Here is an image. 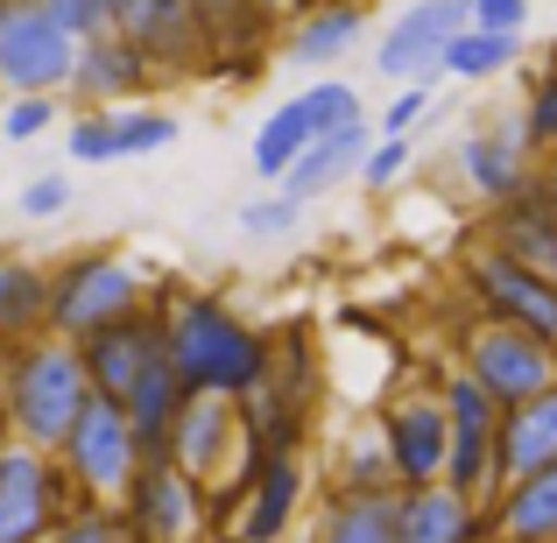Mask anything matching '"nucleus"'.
Returning a JSON list of instances; mask_svg holds the SVG:
<instances>
[{
  "instance_id": "obj_1",
  "label": "nucleus",
  "mask_w": 557,
  "mask_h": 543,
  "mask_svg": "<svg viewBox=\"0 0 557 543\" xmlns=\"http://www.w3.org/2000/svg\"><path fill=\"white\" fill-rule=\"evenodd\" d=\"M170 332V360H177L184 388L205 395H247L275 367V340L261 325H247L226 297L212 289H156Z\"/></svg>"
},
{
  "instance_id": "obj_2",
  "label": "nucleus",
  "mask_w": 557,
  "mask_h": 543,
  "mask_svg": "<svg viewBox=\"0 0 557 543\" xmlns=\"http://www.w3.org/2000/svg\"><path fill=\"white\" fill-rule=\"evenodd\" d=\"M92 367H85V346L64 340V332H42V340H22L0 367V403H8V423L22 445L57 452L71 437V423L92 409Z\"/></svg>"
},
{
  "instance_id": "obj_3",
  "label": "nucleus",
  "mask_w": 557,
  "mask_h": 543,
  "mask_svg": "<svg viewBox=\"0 0 557 543\" xmlns=\"http://www.w3.org/2000/svg\"><path fill=\"white\" fill-rule=\"evenodd\" d=\"M149 297H156L149 269H141L135 255H121V247H78V255H64L50 269V332L92 340L99 325L141 311Z\"/></svg>"
},
{
  "instance_id": "obj_4",
  "label": "nucleus",
  "mask_w": 557,
  "mask_h": 543,
  "mask_svg": "<svg viewBox=\"0 0 557 543\" xmlns=\"http://www.w3.org/2000/svg\"><path fill=\"white\" fill-rule=\"evenodd\" d=\"M78 28H64V14L50 0H8L0 14V99L14 92H71L78 71Z\"/></svg>"
},
{
  "instance_id": "obj_5",
  "label": "nucleus",
  "mask_w": 557,
  "mask_h": 543,
  "mask_svg": "<svg viewBox=\"0 0 557 543\" xmlns=\"http://www.w3.org/2000/svg\"><path fill=\"white\" fill-rule=\"evenodd\" d=\"M78 480L42 445L8 437L0 445V543H50V530L78 508Z\"/></svg>"
},
{
  "instance_id": "obj_6",
  "label": "nucleus",
  "mask_w": 557,
  "mask_h": 543,
  "mask_svg": "<svg viewBox=\"0 0 557 543\" xmlns=\"http://www.w3.org/2000/svg\"><path fill=\"white\" fill-rule=\"evenodd\" d=\"M57 459H64V473L78 480L85 502H127L135 473L149 466V452H141L135 417H127L113 395H92V409L71 423V437L57 445Z\"/></svg>"
},
{
  "instance_id": "obj_7",
  "label": "nucleus",
  "mask_w": 557,
  "mask_h": 543,
  "mask_svg": "<svg viewBox=\"0 0 557 543\" xmlns=\"http://www.w3.org/2000/svg\"><path fill=\"white\" fill-rule=\"evenodd\" d=\"M451 163H459V184L473 190L480 205H502V198H516L522 184H536L544 156H536L530 127H522V107H494V113H480V121H466L459 135H451Z\"/></svg>"
},
{
  "instance_id": "obj_8",
  "label": "nucleus",
  "mask_w": 557,
  "mask_h": 543,
  "mask_svg": "<svg viewBox=\"0 0 557 543\" xmlns=\"http://www.w3.org/2000/svg\"><path fill=\"white\" fill-rule=\"evenodd\" d=\"M459 367H473L494 403L516 409V403H530V395L557 388V340L502 325V318H473V332H459Z\"/></svg>"
},
{
  "instance_id": "obj_9",
  "label": "nucleus",
  "mask_w": 557,
  "mask_h": 543,
  "mask_svg": "<svg viewBox=\"0 0 557 543\" xmlns=\"http://www.w3.org/2000/svg\"><path fill=\"white\" fill-rule=\"evenodd\" d=\"M459 283H466V297L480 304V318H502V325L557 340V283L536 275V269H522V261L502 255L494 240H480L473 255L459 261Z\"/></svg>"
},
{
  "instance_id": "obj_10",
  "label": "nucleus",
  "mask_w": 557,
  "mask_h": 543,
  "mask_svg": "<svg viewBox=\"0 0 557 543\" xmlns=\"http://www.w3.org/2000/svg\"><path fill=\"white\" fill-rule=\"evenodd\" d=\"M473 22V0H409L374 42V71L388 85H437L451 36Z\"/></svg>"
},
{
  "instance_id": "obj_11",
  "label": "nucleus",
  "mask_w": 557,
  "mask_h": 543,
  "mask_svg": "<svg viewBox=\"0 0 557 543\" xmlns=\"http://www.w3.org/2000/svg\"><path fill=\"white\" fill-rule=\"evenodd\" d=\"M127 522H135L141 543H190L205 530V516H212V488H205L198 473H184L177 459H149L135 473V488H127Z\"/></svg>"
},
{
  "instance_id": "obj_12",
  "label": "nucleus",
  "mask_w": 557,
  "mask_h": 543,
  "mask_svg": "<svg viewBox=\"0 0 557 543\" xmlns=\"http://www.w3.org/2000/svg\"><path fill=\"white\" fill-rule=\"evenodd\" d=\"M381 437H388V459H395V480H403V488H431V480H445L451 409H445L437 388L388 395V409H381Z\"/></svg>"
},
{
  "instance_id": "obj_13",
  "label": "nucleus",
  "mask_w": 557,
  "mask_h": 543,
  "mask_svg": "<svg viewBox=\"0 0 557 543\" xmlns=\"http://www.w3.org/2000/svg\"><path fill=\"white\" fill-rule=\"evenodd\" d=\"M113 28L163 71V85H184V78L212 71V42H205V22L190 0H127V14Z\"/></svg>"
},
{
  "instance_id": "obj_14",
  "label": "nucleus",
  "mask_w": 557,
  "mask_h": 543,
  "mask_svg": "<svg viewBox=\"0 0 557 543\" xmlns=\"http://www.w3.org/2000/svg\"><path fill=\"white\" fill-rule=\"evenodd\" d=\"M247 452V423H240V395H205L190 388L177 403V423H170V459L184 473H198L205 488L233 473V459Z\"/></svg>"
},
{
  "instance_id": "obj_15",
  "label": "nucleus",
  "mask_w": 557,
  "mask_h": 543,
  "mask_svg": "<svg viewBox=\"0 0 557 543\" xmlns=\"http://www.w3.org/2000/svg\"><path fill=\"white\" fill-rule=\"evenodd\" d=\"M78 346H85V367H92V388L113 395V403H127V395L141 388V374H149V367L170 354L163 304L149 297L141 311H127V318H113V325H99L92 340H78Z\"/></svg>"
},
{
  "instance_id": "obj_16",
  "label": "nucleus",
  "mask_w": 557,
  "mask_h": 543,
  "mask_svg": "<svg viewBox=\"0 0 557 543\" xmlns=\"http://www.w3.org/2000/svg\"><path fill=\"white\" fill-rule=\"evenodd\" d=\"M163 92V71L121 36V28H99L78 42V71H71V107H135V99Z\"/></svg>"
},
{
  "instance_id": "obj_17",
  "label": "nucleus",
  "mask_w": 557,
  "mask_h": 543,
  "mask_svg": "<svg viewBox=\"0 0 557 543\" xmlns=\"http://www.w3.org/2000/svg\"><path fill=\"white\" fill-rule=\"evenodd\" d=\"M304 502H311V466H304V452H269L255 488L233 508V543H283L289 522L304 516Z\"/></svg>"
},
{
  "instance_id": "obj_18",
  "label": "nucleus",
  "mask_w": 557,
  "mask_h": 543,
  "mask_svg": "<svg viewBox=\"0 0 557 543\" xmlns=\"http://www.w3.org/2000/svg\"><path fill=\"white\" fill-rule=\"evenodd\" d=\"M212 42V71L205 78H255L269 64V50L283 42V22L261 14V0H190Z\"/></svg>"
},
{
  "instance_id": "obj_19",
  "label": "nucleus",
  "mask_w": 557,
  "mask_h": 543,
  "mask_svg": "<svg viewBox=\"0 0 557 543\" xmlns=\"http://www.w3.org/2000/svg\"><path fill=\"white\" fill-rule=\"evenodd\" d=\"M360 42H368V0H318V8H304L297 22L283 28L275 57H289V64L311 71V78H325V71H339L346 50H360Z\"/></svg>"
},
{
  "instance_id": "obj_20",
  "label": "nucleus",
  "mask_w": 557,
  "mask_h": 543,
  "mask_svg": "<svg viewBox=\"0 0 557 543\" xmlns=\"http://www.w3.org/2000/svg\"><path fill=\"white\" fill-rule=\"evenodd\" d=\"M487 240L502 247V255H516L522 269L550 275L557 283V205L544 184H522L516 198L487 205Z\"/></svg>"
},
{
  "instance_id": "obj_21",
  "label": "nucleus",
  "mask_w": 557,
  "mask_h": 543,
  "mask_svg": "<svg viewBox=\"0 0 557 543\" xmlns=\"http://www.w3.org/2000/svg\"><path fill=\"white\" fill-rule=\"evenodd\" d=\"M487 536H494L487 502L459 494L451 480L403 488V543H487Z\"/></svg>"
},
{
  "instance_id": "obj_22",
  "label": "nucleus",
  "mask_w": 557,
  "mask_h": 543,
  "mask_svg": "<svg viewBox=\"0 0 557 543\" xmlns=\"http://www.w3.org/2000/svg\"><path fill=\"white\" fill-rule=\"evenodd\" d=\"M311 543H403V488H332Z\"/></svg>"
},
{
  "instance_id": "obj_23",
  "label": "nucleus",
  "mask_w": 557,
  "mask_h": 543,
  "mask_svg": "<svg viewBox=\"0 0 557 543\" xmlns=\"http://www.w3.org/2000/svg\"><path fill=\"white\" fill-rule=\"evenodd\" d=\"M557 466V388L530 395V403L502 409V431H494V473H502V488H516V480L544 473ZM494 488V494H502Z\"/></svg>"
},
{
  "instance_id": "obj_24",
  "label": "nucleus",
  "mask_w": 557,
  "mask_h": 543,
  "mask_svg": "<svg viewBox=\"0 0 557 543\" xmlns=\"http://www.w3.org/2000/svg\"><path fill=\"white\" fill-rule=\"evenodd\" d=\"M368 149H374L368 121L325 127V135H318L311 149H304L297 163L283 170V190H289V198H304V205H318V198H325V190H339L346 177H360V163H368Z\"/></svg>"
},
{
  "instance_id": "obj_25",
  "label": "nucleus",
  "mask_w": 557,
  "mask_h": 543,
  "mask_svg": "<svg viewBox=\"0 0 557 543\" xmlns=\"http://www.w3.org/2000/svg\"><path fill=\"white\" fill-rule=\"evenodd\" d=\"M240 423H247V437H255L261 452H304V437H311V395H297L269 367V374L240 395Z\"/></svg>"
},
{
  "instance_id": "obj_26",
  "label": "nucleus",
  "mask_w": 557,
  "mask_h": 543,
  "mask_svg": "<svg viewBox=\"0 0 557 543\" xmlns=\"http://www.w3.org/2000/svg\"><path fill=\"white\" fill-rule=\"evenodd\" d=\"M487 516H494V536H508V543H557V466L502 488L487 502Z\"/></svg>"
},
{
  "instance_id": "obj_27",
  "label": "nucleus",
  "mask_w": 557,
  "mask_h": 543,
  "mask_svg": "<svg viewBox=\"0 0 557 543\" xmlns=\"http://www.w3.org/2000/svg\"><path fill=\"white\" fill-rule=\"evenodd\" d=\"M0 332L14 346L50 332V269L28 255H0Z\"/></svg>"
},
{
  "instance_id": "obj_28",
  "label": "nucleus",
  "mask_w": 557,
  "mask_h": 543,
  "mask_svg": "<svg viewBox=\"0 0 557 543\" xmlns=\"http://www.w3.org/2000/svg\"><path fill=\"white\" fill-rule=\"evenodd\" d=\"M311 141H318V121H311V107H304V92L283 99V107L255 127V177L261 184H283V170L297 163Z\"/></svg>"
},
{
  "instance_id": "obj_29",
  "label": "nucleus",
  "mask_w": 557,
  "mask_h": 543,
  "mask_svg": "<svg viewBox=\"0 0 557 543\" xmlns=\"http://www.w3.org/2000/svg\"><path fill=\"white\" fill-rule=\"evenodd\" d=\"M516 57H522V36H516V28H480V22H466L459 36H451V50H445V78H466V85L502 78Z\"/></svg>"
},
{
  "instance_id": "obj_30",
  "label": "nucleus",
  "mask_w": 557,
  "mask_h": 543,
  "mask_svg": "<svg viewBox=\"0 0 557 543\" xmlns=\"http://www.w3.org/2000/svg\"><path fill=\"white\" fill-rule=\"evenodd\" d=\"M113 113V141H121V163H135V156H156L177 141V113L170 107H149V99H135V107H107Z\"/></svg>"
},
{
  "instance_id": "obj_31",
  "label": "nucleus",
  "mask_w": 557,
  "mask_h": 543,
  "mask_svg": "<svg viewBox=\"0 0 557 543\" xmlns=\"http://www.w3.org/2000/svg\"><path fill=\"white\" fill-rule=\"evenodd\" d=\"M304 212H311L304 198H289L283 184H269L261 198H247L233 219H240V233H247V240H297V233H304Z\"/></svg>"
},
{
  "instance_id": "obj_32",
  "label": "nucleus",
  "mask_w": 557,
  "mask_h": 543,
  "mask_svg": "<svg viewBox=\"0 0 557 543\" xmlns=\"http://www.w3.org/2000/svg\"><path fill=\"white\" fill-rule=\"evenodd\" d=\"M332 488H403L395 480V459H388V437L374 431H354V445L339 452V466H332Z\"/></svg>"
},
{
  "instance_id": "obj_33",
  "label": "nucleus",
  "mask_w": 557,
  "mask_h": 543,
  "mask_svg": "<svg viewBox=\"0 0 557 543\" xmlns=\"http://www.w3.org/2000/svg\"><path fill=\"white\" fill-rule=\"evenodd\" d=\"M50 543H141L121 502H78L64 522L50 530Z\"/></svg>"
},
{
  "instance_id": "obj_34",
  "label": "nucleus",
  "mask_w": 557,
  "mask_h": 543,
  "mask_svg": "<svg viewBox=\"0 0 557 543\" xmlns=\"http://www.w3.org/2000/svg\"><path fill=\"white\" fill-rule=\"evenodd\" d=\"M409 170H417V135H374L368 163H360V190H374V198H388L395 184H409Z\"/></svg>"
},
{
  "instance_id": "obj_35",
  "label": "nucleus",
  "mask_w": 557,
  "mask_h": 543,
  "mask_svg": "<svg viewBox=\"0 0 557 543\" xmlns=\"http://www.w3.org/2000/svg\"><path fill=\"white\" fill-rule=\"evenodd\" d=\"M64 156L71 163H121V141H113V113L107 107H78L64 127Z\"/></svg>"
},
{
  "instance_id": "obj_36",
  "label": "nucleus",
  "mask_w": 557,
  "mask_h": 543,
  "mask_svg": "<svg viewBox=\"0 0 557 543\" xmlns=\"http://www.w3.org/2000/svg\"><path fill=\"white\" fill-rule=\"evenodd\" d=\"M522 127H530L536 156H557V50L544 57V71H536L530 92H522Z\"/></svg>"
},
{
  "instance_id": "obj_37",
  "label": "nucleus",
  "mask_w": 557,
  "mask_h": 543,
  "mask_svg": "<svg viewBox=\"0 0 557 543\" xmlns=\"http://www.w3.org/2000/svg\"><path fill=\"white\" fill-rule=\"evenodd\" d=\"M57 121H64V92H14L8 107H0V135L8 141H36V135H50Z\"/></svg>"
},
{
  "instance_id": "obj_38",
  "label": "nucleus",
  "mask_w": 557,
  "mask_h": 543,
  "mask_svg": "<svg viewBox=\"0 0 557 543\" xmlns=\"http://www.w3.org/2000/svg\"><path fill=\"white\" fill-rule=\"evenodd\" d=\"M71 205H78V184L64 170H42V177L22 184V219H64Z\"/></svg>"
},
{
  "instance_id": "obj_39",
  "label": "nucleus",
  "mask_w": 557,
  "mask_h": 543,
  "mask_svg": "<svg viewBox=\"0 0 557 543\" xmlns=\"http://www.w3.org/2000/svg\"><path fill=\"white\" fill-rule=\"evenodd\" d=\"M431 92H437V85H395V99L374 113V127H381V135H417V127L431 121Z\"/></svg>"
},
{
  "instance_id": "obj_40",
  "label": "nucleus",
  "mask_w": 557,
  "mask_h": 543,
  "mask_svg": "<svg viewBox=\"0 0 557 543\" xmlns=\"http://www.w3.org/2000/svg\"><path fill=\"white\" fill-rule=\"evenodd\" d=\"M473 22L480 28H530V0H473Z\"/></svg>"
},
{
  "instance_id": "obj_41",
  "label": "nucleus",
  "mask_w": 557,
  "mask_h": 543,
  "mask_svg": "<svg viewBox=\"0 0 557 543\" xmlns=\"http://www.w3.org/2000/svg\"><path fill=\"white\" fill-rule=\"evenodd\" d=\"M304 8H311V0H261V14H269V22H283V28H289V22H297V14H304Z\"/></svg>"
},
{
  "instance_id": "obj_42",
  "label": "nucleus",
  "mask_w": 557,
  "mask_h": 543,
  "mask_svg": "<svg viewBox=\"0 0 557 543\" xmlns=\"http://www.w3.org/2000/svg\"><path fill=\"white\" fill-rule=\"evenodd\" d=\"M536 184L550 190V205H557V156H544V170H536Z\"/></svg>"
},
{
  "instance_id": "obj_43",
  "label": "nucleus",
  "mask_w": 557,
  "mask_h": 543,
  "mask_svg": "<svg viewBox=\"0 0 557 543\" xmlns=\"http://www.w3.org/2000/svg\"><path fill=\"white\" fill-rule=\"evenodd\" d=\"M8 437H14V423H8V403H0V445H8Z\"/></svg>"
},
{
  "instance_id": "obj_44",
  "label": "nucleus",
  "mask_w": 557,
  "mask_h": 543,
  "mask_svg": "<svg viewBox=\"0 0 557 543\" xmlns=\"http://www.w3.org/2000/svg\"><path fill=\"white\" fill-rule=\"evenodd\" d=\"M8 354H14V340H8V332H0V367H8Z\"/></svg>"
},
{
  "instance_id": "obj_45",
  "label": "nucleus",
  "mask_w": 557,
  "mask_h": 543,
  "mask_svg": "<svg viewBox=\"0 0 557 543\" xmlns=\"http://www.w3.org/2000/svg\"><path fill=\"white\" fill-rule=\"evenodd\" d=\"M107 14H113V22H121V14H127V0H107Z\"/></svg>"
},
{
  "instance_id": "obj_46",
  "label": "nucleus",
  "mask_w": 557,
  "mask_h": 543,
  "mask_svg": "<svg viewBox=\"0 0 557 543\" xmlns=\"http://www.w3.org/2000/svg\"><path fill=\"white\" fill-rule=\"evenodd\" d=\"M487 543H508V536H487Z\"/></svg>"
},
{
  "instance_id": "obj_47",
  "label": "nucleus",
  "mask_w": 557,
  "mask_h": 543,
  "mask_svg": "<svg viewBox=\"0 0 557 543\" xmlns=\"http://www.w3.org/2000/svg\"><path fill=\"white\" fill-rule=\"evenodd\" d=\"M0 14H8V0H0Z\"/></svg>"
}]
</instances>
